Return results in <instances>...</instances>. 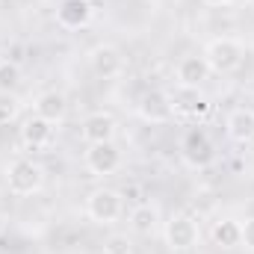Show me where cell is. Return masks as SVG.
<instances>
[{
  "instance_id": "6da1fadb",
  "label": "cell",
  "mask_w": 254,
  "mask_h": 254,
  "mask_svg": "<svg viewBox=\"0 0 254 254\" xmlns=\"http://www.w3.org/2000/svg\"><path fill=\"white\" fill-rule=\"evenodd\" d=\"M204 60L210 65V71L231 74V71H237L243 65V60H246V45L240 39H234V36H219V39H213L207 45Z\"/></svg>"
},
{
  "instance_id": "7a4b0ae2",
  "label": "cell",
  "mask_w": 254,
  "mask_h": 254,
  "mask_svg": "<svg viewBox=\"0 0 254 254\" xmlns=\"http://www.w3.org/2000/svg\"><path fill=\"white\" fill-rule=\"evenodd\" d=\"M6 184H9V192H15V195H36L45 187V169L36 160L18 157L6 169Z\"/></svg>"
},
{
  "instance_id": "3957f363",
  "label": "cell",
  "mask_w": 254,
  "mask_h": 254,
  "mask_svg": "<svg viewBox=\"0 0 254 254\" xmlns=\"http://www.w3.org/2000/svg\"><path fill=\"white\" fill-rule=\"evenodd\" d=\"M172 98V113L178 119H187V122H204L213 110L210 98L201 95V89H187V86H178L175 92H169Z\"/></svg>"
},
{
  "instance_id": "277c9868",
  "label": "cell",
  "mask_w": 254,
  "mask_h": 254,
  "mask_svg": "<svg viewBox=\"0 0 254 254\" xmlns=\"http://www.w3.org/2000/svg\"><path fill=\"white\" fill-rule=\"evenodd\" d=\"M86 213H89V219L98 222V225H113V222L122 219L125 201H122V195L116 190L101 187V190L89 192V198H86Z\"/></svg>"
},
{
  "instance_id": "5b68a950",
  "label": "cell",
  "mask_w": 254,
  "mask_h": 254,
  "mask_svg": "<svg viewBox=\"0 0 254 254\" xmlns=\"http://www.w3.org/2000/svg\"><path fill=\"white\" fill-rule=\"evenodd\" d=\"M163 237H166V246H169L172 252H190V249L198 246L201 231H198V222H195L192 216H187V213H175V216L166 222Z\"/></svg>"
},
{
  "instance_id": "8992f818",
  "label": "cell",
  "mask_w": 254,
  "mask_h": 254,
  "mask_svg": "<svg viewBox=\"0 0 254 254\" xmlns=\"http://www.w3.org/2000/svg\"><path fill=\"white\" fill-rule=\"evenodd\" d=\"M181 154H184V160L192 169H204V166H210L216 160V145L207 136V130L192 127V130H187V136L181 142Z\"/></svg>"
},
{
  "instance_id": "52a82bcc",
  "label": "cell",
  "mask_w": 254,
  "mask_h": 254,
  "mask_svg": "<svg viewBox=\"0 0 254 254\" xmlns=\"http://www.w3.org/2000/svg\"><path fill=\"white\" fill-rule=\"evenodd\" d=\"M86 169L98 178H107V175H116L122 169V151L116 142H98V145H89L86 148Z\"/></svg>"
},
{
  "instance_id": "ba28073f",
  "label": "cell",
  "mask_w": 254,
  "mask_h": 254,
  "mask_svg": "<svg viewBox=\"0 0 254 254\" xmlns=\"http://www.w3.org/2000/svg\"><path fill=\"white\" fill-rule=\"evenodd\" d=\"M89 65L104 80H116V77L125 74V57H122V51L116 45H98V48H92L89 51Z\"/></svg>"
},
{
  "instance_id": "9c48e42d",
  "label": "cell",
  "mask_w": 254,
  "mask_h": 254,
  "mask_svg": "<svg viewBox=\"0 0 254 254\" xmlns=\"http://www.w3.org/2000/svg\"><path fill=\"white\" fill-rule=\"evenodd\" d=\"M136 113L145 119V122H151V125H163V122H169L175 113H172V98H169V92L166 89H151V92H145L142 98H139V104H136Z\"/></svg>"
},
{
  "instance_id": "30bf717a",
  "label": "cell",
  "mask_w": 254,
  "mask_h": 254,
  "mask_svg": "<svg viewBox=\"0 0 254 254\" xmlns=\"http://www.w3.org/2000/svg\"><path fill=\"white\" fill-rule=\"evenodd\" d=\"M116 130H119V125L110 113H89L80 125V136H83V142L98 145V142H116Z\"/></svg>"
},
{
  "instance_id": "8fae6325",
  "label": "cell",
  "mask_w": 254,
  "mask_h": 254,
  "mask_svg": "<svg viewBox=\"0 0 254 254\" xmlns=\"http://www.w3.org/2000/svg\"><path fill=\"white\" fill-rule=\"evenodd\" d=\"M95 15V6L92 0H63L57 6V21L63 24L65 30H80L92 21Z\"/></svg>"
},
{
  "instance_id": "7c38bea8",
  "label": "cell",
  "mask_w": 254,
  "mask_h": 254,
  "mask_svg": "<svg viewBox=\"0 0 254 254\" xmlns=\"http://www.w3.org/2000/svg\"><path fill=\"white\" fill-rule=\"evenodd\" d=\"M175 77H178V86H187V89H201V83L210 77V65L204 60V54H190L184 57L178 68H175Z\"/></svg>"
},
{
  "instance_id": "4fadbf2b",
  "label": "cell",
  "mask_w": 254,
  "mask_h": 254,
  "mask_svg": "<svg viewBox=\"0 0 254 254\" xmlns=\"http://www.w3.org/2000/svg\"><path fill=\"white\" fill-rule=\"evenodd\" d=\"M33 113H36L39 119L51 122V125H60L65 119V113H68V101H65L63 92H57V89L42 92V95L36 98V104H33Z\"/></svg>"
},
{
  "instance_id": "5bb4252c",
  "label": "cell",
  "mask_w": 254,
  "mask_h": 254,
  "mask_svg": "<svg viewBox=\"0 0 254 254\" xmlns=\"http://www.w3.org/2000/svg\"><path fill=\"white\" fill-rule=\"evenodd\" d=\"M21 142H24L27 148H33V151L48 148V145L54 142V125L45 122V119H39V116L33 113V116L24 122V127H21Z\"/></svg>"
},
{
  "instance_id": "9a60e30c",
  "label": "cell",
  "mask_w": 254,
  "mask_h": 254,
  "mask_svg": "<svg viewBox=\"0 0 254 254\" xmlns=\"http://www.w3.org/2000/svg\"><path fill=\"white\" fill-rule=\"evenodd\" d=\"M130 231L139 237H154L160 231V207L157 204H136L130 210Z\"/></svg>"
},
{
  "instance_id": "2e32d148",
  "label": "cell",
  "mask_w": 254,
  "mask_h": 254,
  "mask_svg": "<svg viewBox=\"0 0 254 254\" xmlns=\"http://www.w3.org/2000/svg\"><path fill=\"white\" fill-rule=\"evenodd\" d=\"M228 136L234 139V142H240V145H249L254 142V110H246V107H240V110H234L231 116H228Z\"/></svg>"
},
{
  "instance_id": "e0dca14e",
  "label": "cell",
  "mask_w": 254,
  "mask_h": 254,
  "mask_svg": "<svg viewBox=\"0 0 254 254\" xmlns=\"http://www.w3.org/2000/svg\"><path fill=\"white\" fill-rule=\"evenodd\" d=\"M210 237H213V243H216L219 249H240V243H243V228H240L237 219H219V222H213Z\"/></svg>"
},
{
  "instance_id": "ac0fdd59",
  "label": "cell",
  "mask_w": 254,
  "mask_h": 254,
  "mask_svg": "<svg viewBox=\"0 0 254 254\" xmlns=\"http://www.w3.org/2000/svg\"><path fill=\"white\" fill-rule=\"evenodd\" d=\"M21 86V68L9 60H0V92H15Z\"/></svg>"
},
{
  "instance_id": "d6986e66",
  "label": "cell",
  "mask_w": 254,
  "mask_h": 254,
  "mask_svg": "<svg viewBox=\"0 0 254 254\" xmlns=\"http://www.w3.org/2000/svg\"><path fill=\"white\" fill-rule=\"evenodd\" d=\"M18 113H21V101H18L12 92H0V125L15 122Z\"/></svg>"
},
{
  "instance_id": "ffe728a7",
  "label": "cell",
  "mask_w": 254,
  "mask_h": 254,
  "mask_svg": "<svg viewBox=\"0 0 254 254\" xmlns=\"http://www.w3.org/2000/svg\"><path fill=\"white\" fill-rule=\"evenodd\" d=\"M240 228H243V243L240 246H246L249 252H254V216H249L246 222H240Z\"/></svg>"
},
{
  "instance_id": "44dd1931",
  "label": "cell",
  "mask_w": 254,
  "mask_h": 254,
  "mask_svg": "<svg viewBox=\"0 0 254 254\" xmlns=\"http://www.w3.org/2000/svg\"><path fill=\"white\" fill-rule=\"evenodd\" d=\"M107 254H133V252H130L127 237H113V240L107 243Z\"/></svg>"
},
{
  "instance_id": "7402d4cb",
  "label": "cell",
  "mask_w": 254,
  "mask_h": 254,
  "mask_svg": "<svg viewBox=\"0 0 254 254\" xmlns=\"http://www.w3.org/2000/svg\"><path fill=\"white\" fill-rule=\"evenodd\" d=\"M204 3H207V6H228L231 0H204Z\"/></svg>"
}]
</instances>
